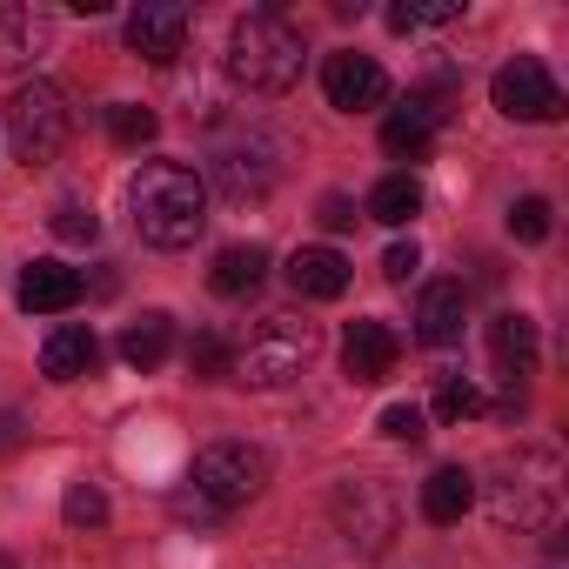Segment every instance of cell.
Masks as SVG:
<instances>
[{
  "instance_id": "cell-1",
  "label": "cell",
  "mask_w": 569,
  "mask_h": 569,
  "mask_svg": "<svg viewBox=\"0 0 569 569\" xmlns=\"http://www.w3.org/2000/svg\"><path fill=\"white\" fill-rule=\"evenodd\" d=\"M489 516L496 529H516V536H556L562 529V502H569V476H562V456L542 449V442H522L509 449L496 469H489Z\"/></svg>"
},
{
  "instance_id": "cell-2",
  "label": "cell",
  "mask_w": 569,
  "mask_h": 569,
  "mask_svg": "<svg viewBox=\"0 0 569 569\" xmlns=\"http://www.w3.org/2000/svg\"><path fill=\"white\" fill-rule=\"evenodd\" d=\"M128 208L148 248H188L208 228V181L188 161H148L128 181Z\"/></svg>"
},
{
  "instance_id": "cell-3",
  "label": "cell",
  "mask_w": 569,
  "mask_h": 569,
  "mask_svg": "<svg viewBox=\"0 0 569 569\" xmlns=\"http://www.w3.org/2000/svg\"><path fill=\"white\" fill-rule=\"evenodd\" d=\"M228 81L248 94H289L302 81V34L274 0L228 28Z\"/></svg>"
},
{
  "instance_id": "cell-4",
  "label": "cell",
  "mask_w": 569,
  "mask_h": 569,
  "mask_svg": "<svg viewBox=\"0 0 569 569\" xmlns=\"http://www.w3.org/2000/svg\"><path fill=\"white\" fill-rule=\"evenodd\" d=\"M316 349H322V329L309 322V316H289V309H268L248 336H241V349H234V382H248V389H281V382H296L309 362H316Z\"/></svg>"
},
{
  "instance_id": "cell-5",
  "label": "cell",
  "mask_w": 569,
  "mask_h": 569,
  "mask_svg": "<svg viewBox=\"0 0 569 569\" xmlns=\"http://www.w3.org/2000/svg\"><path fill=\"white\" fill-rule=\"evenodd\" d=\"M74 134V114H68V94L54 81H21L8 94V141H14V161L28 168H48Z\"/></svg>"
},
{
  "instance_id": "cell-6",
  "label": "cell",
  "mask_w": 569,
  "mask_h": 569,
  "mask_svg": "<svg viewBox=\"0 0 569 569\" xmlns=\"http://www.w3.org/2000/svg\"><path fill=\"white\" fill-rule=\"evenodd\" d=\"M268 489V456L254 442H208L194 456V496L208 509H248Z\"/></svg>"
},
{
  "instance_id": "cell-7",
  "label": "cell",
  "mask_w": 569,
  "mask_h": 569,
  "mask_svg": "<svg viewBox=\"0 0 569 569\" xmlns=\"http://www.w3.org/2000/svg\"><path fill=\"white\" fill-rule=\"evenodd\" d=\"M336 529H342V542L349 549H389L396 542V522H402V502H396V489L389 482H376V476H356V482H342L336 489Z\"/></svg>"
},
{
  "instance_id": "cell-8",
  "label": "cell",
  "mask_w": 569,
  "mask_h": 569,
  "mask_svg": "<svg viewBox=\"0 0 569 569\" xmlns=\"http://www.w3.org/2000/svg\"><path fill=\"white\" fill-rule=\"evenodd\" d=\"M489 101H496L509 121H562V88H556V74H549L536 54H516L509 68H496Z\"/></svg>"
},
{
  "instance_id": "cell-9",
  "label": "cell",
  "mask_w": 569,
  "mask_h": 569,
  "mask_svg": "<svg viewBox=\"0 0 569 569\" xmlns=\"http://www.w3.org/2000/svg\"><path fill=\"white\" fill-rule=\"evenodd\" d=\"M214 181H221V194H234V201H261V194L281 181V148H274L268 134L228 141V148L214 154Z\"/></svg>"
},
{
  "instance_id": "cell-10",
  "label": "cell",
  "mask_w": 569,
  "mask_h": 569,
  "mask_svg": "<svg viewBox=\"0 0 569 569\" xmlns=\"http://www.w3.org/2000/svg\"><path fill=\"white\" fill-rule=\"evenodd\" d=\"M128 48L148 68H174L181 48H188V8L181 0H141V8L128 14Z\"/></svg>"
},
{
  "instance_id": "cell-11",
  "label": "cell",
  "mask_w": 569,
  "mask_h": 569,
  "mask_svg": "<svg viewBox=\"0 0 569 569\" xmlns=\"http://www.w3.org/2000/svg\"><path fill=\"white\" fill-rule=\"evenodd\" d=\"M322 94H329V108H342V114H362V108H382L389 101V74H382V61H369V54H329L322 61Z\"/></svg>"
},
{
  "instance_id": "cell-12",
  "label": "cell",
  "mask_w": 569,
  "mask_h": 569,
  "mask_svg": "<svg viewBox=\"0 0 569 569\" xmlns=\"http://www.w3.org/2000/svg\"><path fill=\"white\" fill-rule=\"evenodd\" d=\"M442 121H449V94H409V101L382 121V148L402 154V161H429Z\"/></svg>"
},
{
  "instance_id": "cell-13",
  "label": "cell",
  "mask_w": 569,
  "mask_h": 569,
  "mask_svg": "<svg viewBox=\"0 0 569 569\" xmlns=\"http://www.w3.org/2000/svg\"><path fill=\"white\" fill-rule=\"evenodd\" d=\"M396 356H402V336L389 322H349V342H342V376L356 389H376L382 376H396Z\"/></svg>"
},
{
  "instance_id": "cell-14",
  "label": "cell",
  "mask_w": 569,
  "mask_h": 569,
  "mask_svg": "<svg viewBox=\"0 0 569 569\" xmlns=\"http://www.w3.org/2000/svg\"><path fill=\"white\" fill-rule=\"evenodd\" d=\"M462 322H469V289L462 281H429L416 302V342L449 349V342H462Z\"/></svg>"
},
{
  "instance_id": "cell-15",
  "label": "cell",
  "mask_w": 569,
  "mask_h": 569,
  "mask_svg": "<svg viewBox=\"0 0 569 569\" xmlns=\"http://www.w3.org/2000/svg\"><path fill=\"white\" fill-rule=\"evenodd\" d=\"M54 48V21L41 8H0V74H21Z\"/></svg>"
},
{
  "instance_id": "cell-16",
  "label": "cell",
  "mask_w": 569,
  "mask_h": 569,
  "mask_svg": "<svg viewBox=\"0 0 569 569\" xmlns=\"http://www.w3.org/2000/svg\"><path fill=\"white\" fill-rule=\"evenodd\" d=\"M289 289L309 302H342L349 296V254L342 248H296L289 254Z\"/></svg>"
},
{
  "instance_id": "cell-17",
  "label": "cell",
  "mask_w": 569,
  "mask_h": 569,
  "mask_svg": "<svg viewBox=\"0 0 569 569\" xmlns=\"http://www.w3.org/2000/svg\"><path fill=\"white\" fill-rule=\"evenodd\" d=\"M94 369H101V342H94L88 322H61V329L41 342V376H48V382H81V376H94Z\"/></svg>"
},
{
  "instance_id": "cell-18",
  "label": "cell",
  "mask_w": 569,
  "mask_h": 569,
  "mask_svg": "<svg viewBox=\"0 0 569 569\" xmlns=\"http://www.w3.org/2000/svg\"><path fill=\"white\" fill-rule=\"evenodd\" d=\"M81 302V274L68 261H28L21 274V309L28 316H68Z\"/></svg>"
},
{
  "instance_id": "cell-19",
  "label": "cell",
  "mask_w": 569,
  "mask_h": 569,
  "mask_svg": "<svg viewBox=\"0 0 569 569\" xmlns=\"http://www.w3.org/2000/svg\"><path fill=\"white\" fill-rule=\"evenodd\" d=\"M476 509V476L462 469V462H442L429 482H422V516L436 522V529H449V522H462Z\"/></svg>"
},
{
  "instance_id": "cell-20",
  "label": "cell",
  "mask_w": 569,
  "mask_h": 569,
  "mask_svg": "<svg viewBox=\"0 0 569 569\" xmlns=\"http://www.w3.org/2000/svg\"><path fill=\"white\" fill-rule=\"evenodd\" d=\"M489 356H496V369L509 376V382H522V376H536V322L529 316H496L489 322Z\"/></svg>"
},
{
  "instance_id": "cell-21",
  "label": "cell",
  "mask_w": 569,
  "mask_h": 569,
  "mask_svg": "<svg viewBox=\"0 0 569 569\" xmlns=\"http://www.w3.org/2000/svg\"><path fill=\"white\" fill-rule=\"evenodd\" d=\"M168 349H174V322H168L161 309H148L141 322H128V329H121V362H128V369H141V376H154V369L168 362Z\"/></svg>"
},
{
  "instance_id": "cell-22",
  "label": "cell",
  "mask_w": 569,
  "mask_h": 569,
  "mask_svg": "<svg viewBox=\"0 0 569 569\" xmlns=\"http://www.w3.org/2000/svg\"><path fill=\"white\" fill-rule=\"evenodd\" d=\"M261 274H268V248L234 241V248H221V254H214L208 289H214V296H248V289H261Z\"/></svg>"
},
{
  "instance_id": "cell-23",
  "label": "cell",
  "mask_w": 569,
  "mask_h": 569,
  "mask_svg": "<svg viewBox=\"0 0 569 569\" xmlns=\"http://www.w3.org/2000/svg\"><path fill=\"white\" fill-rule=\"evenodd\" d=\"M362 214L382 221V228H409V221L422 214V188H416V174H389V181H376V194H369Z\"/></svg>"
},
{
  "instance_id": "cell-24",
  "label": "cell",
  "mask_w": 569,
  "mask_h": 569,
  "mask_svg": "<svg viewBox=\"0 0 569 569\" xmlns=\"http://www.w3.org/2000/svg\"><path fill=\"white\" fill-rule=\"evenodd\" d=\"M108 134H114L121 148H148V141L161 134V114L141 108V101H114V108H108Z\"/></svg>"
},
{
  "instance_id": "cell-25",
  "label": "cell",
  "mask_w": 569,
  "mask_h": 569,
  "mask_svg": "<svg viewBox=\"0 0 569 569\" xmlns=\"http://www.w3.org/2000/svg\"><path fill=\"white\" fill-rule=\"evenodd\" d=\"M228 369H234V349L221 336H194L188 342V376L194 382H228Z\"/></svg>"
},
{
  "instance_id": "cell-26",
  "label": "cell",
  "mask_w": 569,
  "mask_h": 569,
  "mask_svg": "<svg viewBox=\"0 0 569 569\" xmlns=\"http://www.w3.org/2000/svg\"><path fill=\"white\" fill-rule=\"evenodd\" d=\"M61 516H68V529H101V522H108V496H101L94 482H68Z\"/></svg>"
},
{
  "instance_id": "cell-27",
  "label": "cell",
  "mask_w": 569,
  "mask_h": 569,
  "mask_svg": "<svg viewBox=\"0 0 569 569\" xmlns=\"http://www.w3.org/2000/svg\"><path fill=\"white\" fill-rule=\"evenodd\" d=\"M462 416H482V396H476V382L442 376L436 382V422H462Z\"/></svg>"
},
{
  "instance_id": "cell-28",
  "label": "cell",
  "mask_w": 569,
  "mask_h": 569,
  "mask_svg": "<svg viewBox=\"0 0 569 569\" xmlns=\"http://www.w3.org/2000/svg\"><path fill=\"white\" fill-rule=\"evenodd\" d=\"M509 234H516V241H549V201H542V194H522V201L509 208Z\"/></svg>"
},
{
  "instance_id": "cell-29",
  "label": "cell",
  "mask_w": 569,
  "mask_h": 569,
  "mask_svg": "<svg viewBox=\"0 0 569 569\" xmlns=\"http://www.w3.org/2000/svg\"><path fill=\"white\" fill-rule=\"evenodd\" d=\"M48 228H54L61 241H94V234H101V221H94V208H81V201H61Z\"/></svg>"
},
{
  "instance_id": "cell-30",
  "label": "cell",
  "mask_w": 569,
  "mask_h": 569,
  "mask_svg": "<svg viewBox=\"0 0 569 569\" xmlns=\"http://www.w3.org/2000/svg\"><path fill=\"white\" fill-rule=\"evenodd\" d=\"M382 436L389 442H422V409L416 402H389L382 409Z\"/></svg>"
},
{
  "instance_id": "cell-31",
  "label": "cell",
  "mask_w": 569,
  "mask_h": 569,
  "mask_svg": "<svg viewBox=\"0 0 569 569\" xmlns=\"http://www.w3.org/2000/svg\"><path fill=\"white\" fill-rule=\"evenodd\" d=\"M409 21L416 28H449V21H462V8L456 0H409Z\"/></svg>"
},
{
  "instance_id": "cell-32",
  "label": "cell",
  "mask_w": 569,
  "mask_h": 569,
  "mask_svg": "<svg viewBox=\"0 0 569 569\" xmlns=\"http://www.w3.org/2000/svg\"><path fill=\"white\" fill-rule=\"evenodd\" d=\"M416 268H422V248H416V241H396V248L382 254V274H389V281H409Z\"/></svg>"
},
{
  "instance_id": "cell-33",
  "label": "cell",
  "mask_w": 569,
  "mask_h": 569,
  "mask_svg": "<svg viewBox=\"0 0 569 569\" xmlns=\"http://www.w3.org/2000/svg\"><path fill=\"white\" fill-rule=\"evenodd\" d=\"M322 228H356V201L349 194H329L322 201Z\"/></svg>"
},
{
  "instance_id": "cell-34",
  "label": "cell",
  "mask_w": 569,
  "mask_h": 569,
  "mask_svg": "<svg viewBox=\"0 0 569 569\" xmlns=\"http://www.w3.org/2000/svg\"><path fill=\"white\" fill-rule=\"evenodd\" d=\"M21 436H28V422H21L14 409H0V456H14V449H21Z\"/></svg>"
},
{
  "instance_id": "cell-35",
  "label": "cell",
  "mask_w": 569,
  "mask_h": 569,
  "mask_svg": "<svg viewBox=\"0 0 569 569\" xmlns=\"http://www.w3.org/2000/svg\"><path fill=\"white\" fill-rule=\"evenodd\" d=\"M0 569H14V556H8V549H0Z\"/></svg>"
}]
</instances>
